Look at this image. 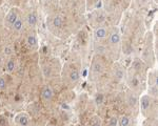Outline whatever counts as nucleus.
Masks as SVG:
<instances>
[{
    "label": "nucleus",
    "instance_id": "obj_4",
    "mask_svg": "<svg viewBox=\"0 0 158 126\" xmlns=\"http://www.w3.org/2000/svg\"><path fill=\"white\" fill-rule=\"evenodd\" d=\"M52 24L55 29H61L65 24V18L62 15H55L52 19Z\"/></svg>",
    "mask_w": 158,
    "mask_h": 126
},
{
    "label": "nucleus",
    "instance_id": "obj_20",
    "mask_svg": "<svg viewBox=\"0 0 158 126\" xmlns=\"http://www.w3.org/2000/svg\"><path fill=\"white\" fill-rule=\"evenodd\" d=\"M4 53H5V54H7V55H9V54H10V53H11V49H10V47H7V49H4Z\"/></svg>",
    "mask_w": 158,
    "mask_h": 126
},
{
    "label": "nucleus",
    "instance_id": "obj_13",
    "mask_svg": "<svg viewBox=\"0 0 158 126\" xmlns=\"http://www.w3.org/2000/svg\"><path fill=\"white\" fill-rule=\"evenodd\" d=\"M26 43H28V45L29 46H34L37 45V43H38V40H37V37L35 35H29L28 36V38H26Z\"/></svg>",
    "mask_w": 158,
    "mask_h": 126
},
{
    "label": "nucleus",
    "instance_id": "obj_2",
    "mask_svg": "<svg viewBox=\"0 0 158 126\" xmlns=\"http://www.w3.org/2000/svg\"><path fill=\"white\" fill-rule=\"evenodd\" d=\"M109 42L112 46H117L119 45L120 43V34L118 29H113L112 32H111L110 36H109Z\"/></svg>",
    "mask_w": 158,
    "mask_h": 126
},
{
    "label": "nucleus",
    "instance_id": "obj_21",
    "mask_svg": "<svg viewBox=\"0 0 158 126\" xmlns=\"http://www.w3.org/2000/svg\"><path fill=\"white\" fill-rule=\"evenodd\" d=\"M1 64H2V58L0 57V66H1Z\"/></svg>",
    "mask_w": 158,
    "mask_h": 126
},
{
    "label": "nucleus",
    "instance_id": "obj_12",
    "mask_svg": "<svg viewBox=\"0 0 158 126\" xmlns=\"http://www.w3.org/2000/svg\"><path fill=\"white\" fill-rule=\"evenodd\" d=\"M117 123L119 124V126H129L131 123V119L128 116H121L117 120Z\"/></svg>",
    "mask_w": 158,
    "mask_h": 126
},
{
    "label": "nucleus",
    "instance_id": "obj_9",
    "mask_svg": "<svg viewBox=\"0 0 158 126\" xmlns=\"http://www.w3.org/2000/svg\"><path fill=\"white\" fill-rule=\"evenodd\" d=\"M79 78H80V74H79V71L77 69H72L70 71V74H69V80L71 81L72 83H76L78 80H79Z\"/></svg>",
    "mask_w": 158,
    "mask_h": 126
},
{
    "label": "nucleus",
    "instance_id": "obj_5",
    "mask_svg": "<svg viewBox=\"0 0 158 126\" xmlns=\"http://www.w3.org/2000/svg\"><path fill=\"white\" fill-rule=\"evenodd\" d=\"M108 35V31L106 27H97L94 32V37L96 40L100 41V40H103V39L107 37Z\"/></svg>",
    "mask_w": 158,
    "mask_h": 126
},
{
    "label": "nucleus",
    "instance_id": "obj_10",
    "mask_svg": "<svg viewBox=\"0 0 158 126\" xmlns=\"http://www.w3.org/2000/svg\"><path fill=\"white\" fill-rule=\"evenodd\" d=\"M102 71V64L99 61H95L92 65V73L94 75H99Z\"/></svg>",
    "mask_w": 158,
    "mask_h": 126
},
{
    "label": "nucleus",
    "instance_id": "obj_14",
    "mask_svg": "<svg viewBox=\"0 0 158 126\" xmlns=\"http://www.w3.org/2000/svg\"><path fill=\"white\" fill-rule=\"evenodd\" d=\"M137 102H138V100H137V98H136L135 95L134 94L128 95V104H129L130 106L135 107L136 105H137Z\"/></svg>",
    "mask_w": 158,
    "mask_h": 126
},
{
    "label": "nucleus",
    "instance_id": "obj_18",
    "mask_svg": "<svg viewBox=\"0 0 158 126\" xmlns=\"http://www.w3.org/2000/svg\"><path fill=\"white\" fill-rule=\"evenodd\" d=\"M7 88V81L2 77H0V91H3Z\"/></svg>",
    "mask_w": 158,
    "mask_h": 126
},
{
    "label": "nucleus",
    "instance_id": "obj_15",
    "mask_svg": "<svg viewBox=\"0 0 158 126\" xmlns=\"http://www.w3.org/2000/svg\"><path fill=\"white\" fill-rule=\"evenodd\" d=\"M15 68H16V62H15V60H13V59L9 60L7 63V71L9 73H13L15 71Z\"/></svg>",
    "mask_w": 158,
    "mask_h": 126
},
{
    "label": "nucleus",
    "instance_id": "obj_17",
    "mask_svg": "<svg viewBox=\"0 0 158 126\" xmlns=\"http://www.w3.org/2000/svg\"><path fill=\"white\" fill-rule=\"evenodd\" d=\"M91 126H101V120L98 117H94L92 119V125Z\"/></svg>",
    "mask_w": 158,
    "mask_h": 126
},
{
    "label": "nucleus",
    "instance_id": "obj_8",
    "mask_svg": "<svg viewBox=\"0 0 158 126\" xmlns=\"http://www.w3.org/2000/svg\"><path fill=\"white\" fill-rule=\"evenodd\" d=\"M26 21L30 26H35L36 24H37V22H38V17H37V14L34 13V12L29 13L28 15H26Z\"/></svg>",
    "mask_w": 158,
    "mask_h": 126
},
{
    "label": "nucleus",
    "instance_id": "obj_16",
    "mask_svg": "<svg viewBox=\"0 0 158 126\" xmlns=\"http://www.w3.org/2000/svg\"><path fill=\"white\" fill-rule=\"evenodd\" d=\"M103 101H104V96L102 94H97L96 97H95V103L96 105H101L103 103Z\"/></svg>",
    "mask_w": 158,
    "mask_h": 126
},
{
    "label": "nucleus",
    "instance_id": "obj_22",
    "mask_svg": "<svg viewBox=\"0 0 158 126\" xmlns=\"http://www.w3.org/2000/svg\"><path fill=\"white\" fill-rule=\"evenodd\" d=\"M50 126H54V125H50Z\"/></svg>",
    "mask_w": 158,
    "mask_h": 126
},
{
    "label": "nucleus",
    "instance_id": "obj_19",
    "mask_svg": "<svg viewBox=\"0 0 158 126\" xmlns=\"http://www.w3.org/2000/svg\"><path fill=\"white\" fill-rule=\"evenodd\" d=\"M116 124H117V119L115 117H113V118L110 120V126H116Z\"/></svg>",
    "mask_w": 158,
    "mask_h": 126
},
{
    "label": "nucleus",
    "instance_id": "obj_3",
    "mask_svg": "<svg viewBox=\"0 0 158 126\" xmlns=\"http://www.w3.org/2000/svg\"><path fill=\"white\" fill-rule=\"evenodd\" d=\"M152 105V99L151 96L149 95H143L140 99V109L142 110V113H145L150 109V107Z\"/></svg>",
    "mask_w": 158,
    "mask_h": 126
},
{
    "label": "nucleus",
    "instance_id": "obj_11",
    "mask_svg": "<svg viewBox=\"0 0 158 126\" xmlns=\"http://www.w3.org/2000/svg\"><path fill=\"white\" fill-rule=\"evenodd\" d=\"M12 29L15 31V32H20L23 27V20L21 18H18V19L13 23V25L11 26Z\"/></svg>",
    "mask_w": 158,
    "mask_h": 126
},
{
    "label": "nucleus",
    "instance_id": "obj_7",
    "mask_svg": "<svg viewBox=\"0 0 158 126\" xmlns=\"http://www.w3.org/2000/svg\"><path fill=\"white\" fill-rule=\"evenodd\" d=\"M53 96H54V94H53V91H52V88L50 86H45L42 89L41 97L44 101H51L53 99Z\"/></svg>",
    "mask_w": 158,
    "mask_h": 126
},
{
    "label": "nucleus",
    "instance_id": "obj_6",
    "mask_svg": "<svg viewBox=\"0 0 158 126\" xmlns=\"http://www.w3.org/2000/svg\"><path fill=\"white\" fill-rule=\"evenodd\" d=\"M15 121H16L17 124L20 126H28L29 125L30 119L26 113H19V115H17L16 116Z\"/></svg>",
    "mask_w": 158,
    "mask_h": 126
},
{
    "label": "nucleus",
    "instance_id": "obj_1",
    "mask_svg": "<svg viewBox=\"0 0 158 126\" xmlns=\"http://www.w3.org/2000/svg\"><path fill=\"white\" fill-rule=\"evenodd\" d=\"M18 10L17 9H11L10 12L7 13V17H5V24L7 26H12L13 23L18 19Z\"/></svg>",
    "mask_w": 158,
    "mask_h": 126
}]
</instances>
